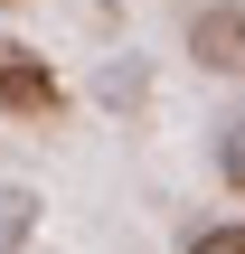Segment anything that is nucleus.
Returning <instances> with one entry per match:
<instances>
[{
	"label": "nucleus",
	"instance_id": "f257e3e1",
	"mask_svg": "<svg viewBox=\"0 0 245 254\" xmlns=\"http://www.w3.org/2000/svg\"><path fill=\"white\" fill-rule=\"evenodd\" d=\"M66 104V85H57V66L38 57V47H19V38H0V113H57Z\"/></svg>",
	"mask_w": 245,
	"mask_h": 254
},
{
	"label": "nucleus",
	"instance_id": "f03ea898",
	"mask_svg": "<svg viewBox=\"0 0 245 254\" xmlns=\"http://www.w3.org/2000/svg\"><path fill=\"white\" fill-rule=\"evenodd\" d=\"M189 57L208 75H245V0H208L189 19Z\"/></svg>",
	"mask_w": 245,
	"mask_h": 254
},
{
	"label": "nucleus",
	"instance_id": "7ed1b4c3",
	"mask_svg": "<svg viewBox=\"0 0 245 254\" xmlns=\"http://www.w3.org/2000/svg\"><path fill=\"white\" fill-rule=\"evenodd\" d=\"M28 226H38V198H28V189H0V254L28 245Z\"/></svg>",
	"mask_w": 245,
	"mask_h": 254
},
{
	"label": "nucleus",
	"instance_id": "20e7f679",
	"mask_svg": "<svg viewBox=\"0 0 245 254\" xmlns=\"http://www.w3.org/2000/svg\"><path fill=\"white\" fill-rule=\"evenodd\" d=\"M217 170H227V189L245 198V104L227 113V123H217Z\"/></svg>",
	"mask_w": 245,
	"mask_h": 254
},
{
	"label": "nucleus",
	"instance_id": "39448f33",
	"mask_svg": "<svg viewBox=\"0 0 245 254\" xmlns=\"http://www.w3.org/2000/svg\"><path fill=\"white\" fill-rule=\"evenodd\" d=\"M189 254H245V226H236V217H227V226H198Z\"/></svg>",
	"mask_w": 245,
	"mask_h": 254
}]
</instances>
